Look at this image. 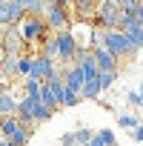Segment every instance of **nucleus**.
<instances>
[{
  "instance_id": "5701e85b",
  "label": "nucleus",
  "mask_w": 143,
  "mask_h": 146,
  "mask_svg": "<svg viewBox=\"0 0 143 146\" xmlns=\"http://www.w3.org/2000/svg\"><path fill=\"white\" fill-rule=\"evenodd\" d=\"M129 132H132V140H137V143L143 140V123H140V126H134V129H129Z\"/></svg>"
},
{
  "instance_id": "f3484780",
  "label": "nucleus",
  "mask_w": 143,
  "mask_h": 146,
  "mask_svg": "<svg viewBox=\"0 0 143 146\" xmlns=\"http://www.w3.org/2000/svg\"><path fill=\"white\" fill-rule=\"evenodd\" d=\"M23 95H26V98H37V95H40V80L26 78V80H23Z\"/></svg>"
},
{
  "instance_id": "c85d7f7f",
  "label": "nucleus",
  "mask_w": 143,
  "mask_h": 146,
  "mask_svg": "<svg viewBox=\"0 0 143 146\" xmlns=\"http://www.w3.org/2000/svg\"><path fill=\"white\" fill-rule=\"evenodd\" d=\"M3 57H6V52H3V49H0V63H3Z\"/></svg>"
},
{
  "instance_id": "f257e3e1",
  "label": "nucleus",
  "mask_w": 143,
  "mask_h": 146,
  "mask_svg": "<svg viewBox=\"0 0 143 146\" xmlns=\"http://www.w3.org/2000/svg\"><path fill=\"white\" fill-rule=\"evenodd\" d=\"M17 32H20V40H23V46H32V43H43L52 32H49V26H46V20L43 17H34V15H26L20 23H17Z\"/></svg>"
},
{
  "instance_id": "ddd939ff",
  "label": "nucleus",
  "mask_w": 143,
  "mask_h": 146,
  "mask_svg": "<svg viewBox=\"0 0 143 146\" xmlns=\"http://www.w3.org/2000/svg\"><path fill=\"white\" fill-rule=\"evenodd\" d=\"M37 100L46 106V109H57V100H54V95H52V89H49V83H40V95H37Z\"/></svg>"
},
{
  "instance_id": "4be33fe9",
  "label": "nucleus",
  "mask_w": 143,
  "mask_h": 146,
  "mask_svg": "<svg viewBox=\"0 0 143 146\" xmlns=\"http://www.w3.org/2000/svg\"><path fill=\"white\" fill-rule=\"evenodd\" d=\"M95 135H97L106 146H117V140H115V132H112V129H100V132H95Z\"/></svg>"
},
{
  "instance_id": "1a4fd4ad",
  "label": "nucleus",
  "mask_w": 143,
  "mask_h": 146,
  "mask_svg": "<svg viewBox=\"0 0 143 146\" xmlns=\"http://www.w3.org/2000/svg\"><path fill=\"white\" fill-rule=\"evenodd\" d=\"M92 57H95V63H97V72H115V69H117V57H115L109 49H103V46L92 49Z\"/></svg>"
},
{
  "instance_id": "9b49d317",
  "label": "nucleus",
  "mask_w": 143,
  "mask_h": 146,
  "mask_svg": "<svg viewBox=\"0 0 143 146\" xmlns=\"http://www.w3.org/2000/svg\"><path fill=\"white\" fill-rule=\"evenodd\" d=\"M97 98H100V83H97V78H92V80L83 83V89H80V100H97Z\"/></svg>"
},
{
  "instance_id": "9d476101",
  "label": "nucleus",
  "mask_w": 143,
  "mask_h": 146,
  "mask_svg": "<svg viewBox=\"0 0 143 146\" xmlns=\"http://www.w3.org/2000/svg\"><path fill=\"white\" fill-rule=\"evenodd\" d=\"M17 112V98L12 95V86L0 89V117H12Z\"/></svg>"
},
{
  "instance_id": "f8f14e48",
  "label": "nucleus",
  "mask_w": 143,
  "mask_h": 146,
  "mask_svg": "<svg viewBox=\"0 0 143 146\" xmlns=\"http://www.w3.org/2000/svg\"><path fill=\"white\" fill-rule=\"evenodd\" d=\"M40 46H43V49H40V54H43V57H49V60H54V63L60 60V54H57V40H54V35H49V37H46V40H43Z\"/></svg>"
},
{
  "instance_id": "6ab92c4d",
  "label": "nucleus",
  "mask_w": 143,
  "mask_h": 146,
  "mask_svg": "<svg viewBox=\"0 0 143 146\" xmlns=\"http://www.w3.org/2000/svg\"><path fill=\"white\" fill-rule=\"evenodd\" d=\"M52 109H46L43 103H37V109H34V123H46V120H52Z\"/></svg>"
},
{
  "instance_id": "a878e982",
  "label": "nucleus",
  "mask_w": 143,
  "mask_h": 146,
  "mask_svg": "<svg viewBox=\"0 0 143 146\" xmlns=\"http://www.w3.org/2000/svg\"><path fill=\"white\" fill-rule=\"evenodd\" d=\"M86 146H106V143H103V140H100V137H97V135H95V137H92V140H89V143H86Z\"/></svg>"
},
{
  "instance_id": "7ed1b4c3",
  "label": "nucleus",
  "mask_w": 143,
  "mask_h": 146,
  "mask_svg": "<svg viewBox=\"0 0 143 146\" xmlns=\"http://www.w3.org/2000/svg\"><path fill=\"white\" fill-rule=\"evenodd\" d=\"M103 49H109L115 57H132L137 52L120 29H103Z\"/></svg>"
},
{
  "instance_id": "cd10ccee",
  "label": "nucleus",
  "mask_w": 143,
  "mask_h": 146,
  "mask_svg": "<svg viewBox=\"0 0 143 146\" xmlns=\"http://www.w3.org/2000/svg\"><path fill=\"white\" fill-rule=\"evenodd\" d=\"M137 98H140V106H143V86H140V92H137Z\"/></svg>"
},
{
  "instance_id": "0eeeda50",
  "label": "nucleus",
  "mask_w": 143,
  "mask_h": 146,
  "mask_svg": "<svg viewBox=\"0 0 143 146\" xmlns=\"http://www.w3.org/2000/svg\"><path fill=\"white\" fill-rule=\"evenodd\" d=\"M26 17V12H23V6H20V0H6L3 6H0V26H17L20 20Z\"/></svg>"
},
{
  "instance_id": "b1692460",
  "label": "nucleus",
  "mask_w": 143,
  "mask_h": 146,
  "mask_svg": "<svg viewBox=\"0 0 143 146\" xmlns=\"http://www.w3.org/2000/svg\"><path fill=\"white\" fill-rule=\"evenodd\" d=\"M134 20L143 26V0H140V3H137V9H134Z\"/></svg>"
},
{
  "instance_id": "39448f33",
  "label": "nucleus",
  "mask_w": 143,
  "mask_h": 146,
  "mask_svg": "<svg viewBox=\"0 0 143 146\" xmlns=\"http://www.w3.org/2000/svg\"><path fill=\"white\" fill-rule=\"evenodd\" d=\"M54 35V40H57V54H60V60L57 63H75V54H77V43H75V37H72V32L69 29H60V32H52Z\"/></svg>"
},
{
  "instance_id": "4468645a",
  "label": "nucleus",
  "mask_w": 143,
  "mask_h": 146,
  "mask_svg": "<svg viewBox=\"0 0 143 146\" xmlns=\"http://www.w3.org/2000/svg\"><path fill=\"white\" fill-rule=\"evenodd\" d=\"M20 6L26 15H34V17H43V0H20Z\"/></svg>"
},
{
  "instance_id": "6e6552de",
  "label": "nucleus",
  "mask_w": 143,
  "mask_h": 146,
  "mask_svg": "<svg viewBox=\"0 0 143 146\" xmlns=\"http://www.w3.org/2000/svg\"><path fill=\"white\" fill-rule=\"evenodd\" d=\"M60 78H63L66 89L77 92V95H80V89H83V83H86V78H83V72H80V66H77V63H69V66L60 72Z\"/></svg>"
},
{
  "instance_id": "423d86ee",
  "label": "nucleus",
  "mask_w": 143,
  "mask_h": 146,
  "mask_svg": "<svg viewBox=\"0 0 143 146\" xmlns=\"http://www.w3.org/2000/svg\"><path fill=\"white\" fill-rule=\"evenodd\" d=\"M57 75V63L54 60H49V57H43V54H34L32 57V69H29V78L32 80H49V78H54Z\"/></svg>"
},
{
  "instance_id": "2eb2a0df",
  "label": "nucleus",
  "mask_w": 143,
  "mask_h": 146,
  "mask_svg": "<svg viewBox=\"0 0 143 146\" xmlns=\"http://www.w3.org/2000/svg\"><path fill=\"white\" fill-rule=\"evenodd\" d=\"M117 80V69L115 72H97V83H100V92H106L112 83Z\"/></svg>"
},
{
  "instance_id": "412c9836",
  "label": "nucleus",
  "mask_w": 143,
  "mask_h": 146,
  "mask_svg": "<svg viewBox=\"0 0 143 146\" xmlns=\"http://www.w3.org/2000/svg\"><path fill=\"white\" fill-rule=\"evenodd\" d=\"M137 3H140V0H117V9H120L123 15H134Z\"/></svg>"
},
{
  "instance_id": "bb28decb",
  "label": "nucleus",
  "mask_w": 143,
  "mask_h": 146,
  "mask_svg": "<svg viewBox=\"0 0 143 146\" xmlns=\"http://www.w3.org/2000/svg\"><path fill=\"white\" fill-rule=\"evenodd\" d=\"M0 146H15L12 140H6V137H0Z\"/></svg>"
},
{
  "instance_id": "20e7f679",
  "label": "nucleus",
  "mask_w": 143,
  "mask_h": 146,
  "mask_svg": "<svg viewBox=\"0 0 143 146\" xmlns=\"http://www.w3.org/2000/svg\"><path fill=\"white\" fill-rule=\"evenodd\" d=\"M43 20H46L49 32H60V29H69V26H72L69 9L57 6L54 0H43Z\"/></svg>"
},
{
  "instance_id": "f03ea898",
  "label": "nucleus",
  "mask_w": 143,
  "mask_h": 146,
  "mask_svg": "<svg viewBox=\"0 0 143 146\" xmlns=\"http://www.w3.org/2000/svg\"><path fill=\"white\" fill-rule=\"evenodd\" d=\"M0 137H6V140H12L15 146H29V140H32V132L12 115V117H0Z\"/></svg>"
},
{
  "instance_id": "a211bd4d",
  "label": "nucleus",
  "mask_w": 143,
  "mask_h": 146,
  "mask_svg": "<svg viewBox=\"0 0 143 146\" xmlns=\"http://www.w3.org/2000/svg\"><path fill=\"white\" fill-rule=\"evenodd\" d=\"M80 103V95L72 92V89H63V98H60V106H77Z\"/></svg>"
},
{
  "instance_id": "393cba45",
  "label": "nucleus",
  "mask_w": 143,
  "mask_h": 146,
  "mask_svg": "<svg viewBox=\"0 0 143 146\" xmlns=\"http://www.w3.org/2000/svg\"><path fill=\"white\" fill-rule=\"evenodd\" d=\"M126 100H129V103H134V106H140V98H137V92H129V95H126Z\"/></svg>"
},
{
  "instance_id": "c756f323",
  "label": "nucleus",
  "mask_w": 143,
  "mask_h": 146,
  "mask_svg": "<svg viewBox=\"0 0 143 146\" xmlns=\"http://www.w3.org/2000/svg\"><path fill=\"white\" fill-rule=\"evenodd\" d=\"M97 3H100V0H97Z\"/></svg>"
},
{
  "instance_id": "aec40b11",
  "label": "nucleus",
  "mask_w": 143,
  "mask_h": 146,
  "mask_svg": "<svg viewBox=\"0 0 143 146\" xmlns=\"http://www.w3.org/2000/svg\"><path fill=\"white\" fill-rule=\"evenodd\" d=\"M117 126H123V129H134V126H140V120H137L134 115H120V117H117Z\"/></svg>"
},
{
  "instance_id": "dca6fc26",
  "label": "nucleus",
  "mask_w": 143,
  "mask_h": 146,
  "mask_svg": "<svg viewBox=\"0 0 143 146\" xmlns=\"http://www.w3.org/2000/svg\"><path fill=\"white\" fill-rule=\"evenodd\" d=\"M29 69H32V54L20 52V57H17V75L20 78H29Z\"/></svg>"
}]
</instances>
